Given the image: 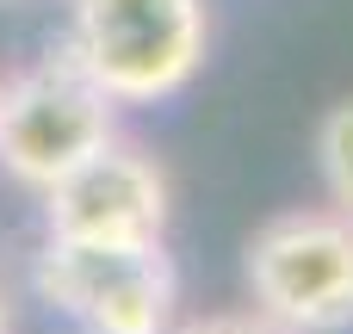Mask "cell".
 <instances>
[{"label":"cell","instance_id":"obj_1","mask_svg":"<svg viewBox=\"0 0 353 334\" xmlns=\"http://www.w3.org/2000/svg\"><path fill=\"white\" fill-rule=\"evenodd\" d=\"M74 62L118 105H161L186 93L211 56L205 0H68Z\"/></svg>","mask_w":353,"mask_h":334},{"label":"cell","instance_id":"obj_2","mask_svg":"<svg viewBox=\"0 0 353 334\" xmlns=\"http://www.w3.org/2000/svg\"><path fill=\"white\" fill-rule=\"evenodd\" d=\"M112 136H118V99L74 62L68 43L0 81V174L12 186L43 198Z\"/></svg>","mask_w":353,"mask_h":334},{"label":"cell","instance_id":"obj_3","mask_svg":"<svg viewBox=\"0 0 353 334\" xmlns=\"http://www.w3.org/2000/svg\"><path fill=\"white\" fill-rule=\"evenodd\" d=\"M248 304L285 334H347L353 328V217L335 205L279 211L254 229L242 254Z\"/></svg>","mask_w":353,"mask_h":334},{"label":"cell","instance_id":"obj_4","mask_svg":"<svg viewBox=\"0 0 353 334\" xmlns=\"http://www.w3.org/2000/svg\"><path fill=\"white\" fill-rule=\"evenodd\" d=\"M31 291L81 334H168L180 316V279L161 242H43L31 260Z\"/></svg>","mask_w":353,"mask_h":334},{"label":"cell","instance_id":"obj_5","mask_svg":"<svg viewBox=\"0 0 353 334\" xmlns=\"http://www.w3.org/2000/svg\"><path fill=\"white\" fill-rule=\"evenodd\" d=\"M168 174L149 149L112 136L93 149L74 174H62L43 192V236L56 242H105V248H137L168 236Z\"/></svg>","mask_w":353,"mask_h":334},{"label":"cell","instance_id":"obj_6","mask_svg":"<svg viewBox=\"0 0 353 334\" xmlns=\"http://www.w3.org/2000/svg\"><path fill=\"white\" fill-rule=\"evenodd\" d=\"M316 174H323L329 205L341 217H353V99L329 105L316 124Z\"/></svg>","mask_w":353,"mask_h":334},{"label":"cell","instance_id":"obj_7","mask_svg":"<svg viewBox=\"0 0 353 334\" xmlns=\"http://www.w3.org/2000/svg\"><path fill=\"white\" fill-rule=\"evenodd\" d=\"M168 334H285V328L248 304V310H205V316H186V322H174Z\"/></svg>","mask_w":353,"mask_h":334},{"label":"cell","instance_id":"obj_8","mask_svg":"<svg viewBox=\"0 0 353 334\" xmlns=\"http://www.w3.org/2000/svg\"><path fill=\"white\" fill-rule=\"evenodd\" d=\"M0 6H12V0H0Z\"/></svg>","mask_w":353,"mask_h":334}]
</instances>
